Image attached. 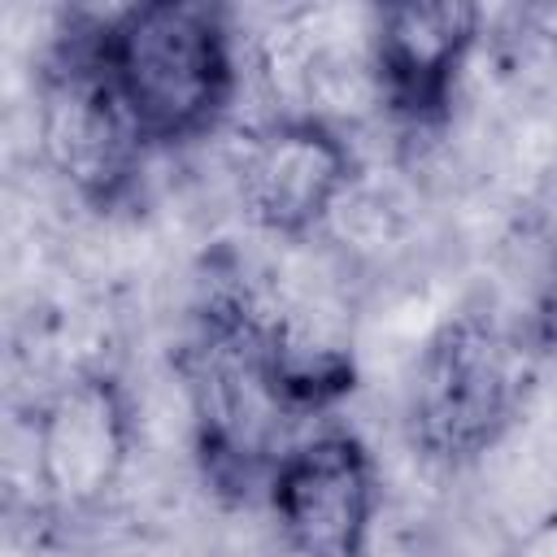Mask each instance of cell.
<instances>
[{
	"mask_svg": "<svg viewBox=\"0 0 557 557\" xmlns=\"http://www.w3.org/2000/svg\"><path fill=\"white\" fill-rule=\"evenodd\" d=\"M96 61L144 148L218 131L235 100V35L209 0H144L91 22Z\"/></svg>",
	"mask_w": 557,
	"mask_h": 557,
	"instance_id": "cell-1",
	"label": "cell"
},
{
	"mask_svg": "<svg viewBox=\"0 0 557 557\" xmlns=\"http://www.w3.org/2000/svg\"><path fill=\"white\" fill-rule=\"evenodd\" d=\"M183 374L205 474L222 492L248 496L292 448L283 444V426L296 422L270 361L265 313L244 296L209 300Z\"/></svg>",
	"mask_w": 557,
	"mask_h": 557,
	"instance_id": "cell-2",
	"label": "cell"
},
{
	"mask_svg": "<svg viewBox=\"0 0 557 557\" xmlns=\"http://www.w3.org/2000/svg\"><path fill=\"white\" fill-rule=\"evenodd\" d=\"M527 357L487 313H453L418 352L409 387L413 448L440 466H466L492 453L522 413Z\"/></svg>",
	"mask_w": 557,
	"mask_h": 557,
	"instance_id": "cell-3",
	"label": "cell"
},
{
	"mask_svg": "<svg viewBox=\"0 0 557 557\" xmlns=\"http://www.w3.org/2000/svg\"><path fill=\"white\" fill-rule=\"evenodd\" d=\"M39 152L52 174L96 209H113L139 174L148 148L96 61L91 26L61 39L44 61Z\"/></svg>",
	"mask_w": 557,
	"mask_h": 557,
	"instance_id": "cell-4",
	"label": "cell"
},
{
	"mask_svg": "<svg viewBox=\"0 0 557 557\" xmlns=\"http://www.w3.org/2000/svg\"><path fill=\"white\" fill-rule=\"evenodd\" d=\"M265 505L296 557H366L379 513L374 457L352 431H318L278 457Z\"/></svg>",
	"mask_w": 557,
	"mask_h": 557,
	"instance_id": "cell-5",
	"label": "cell"
},
{
	"mask_svg": "<svg viewBox=\"0 0 557 557\" xmlns=\"http://www.w3.org/2000/svg\"><path fill=\"white\" fill-rule=\"evenodd\" d=\"M357 183V152L322 113H283L265 122L239 161L244 213L274 239H309Z\"/></svg>",
	"mask_w": 557,
	"mask_h": 557,
	"instance_id": "cell-6",
	"label": "cell"
},
{
	"mask_svg": "<svg viewBox=\"0 0 557 557\" xmlns=\"http://www.w3.org/2000/svg\"><path fill=\"white\" fill-rule=\"evenodd\" d=\"M479 26L483 9L466 0H405L374 9L366 35L374 100L400 126H440L479 44Z\"/></svg>",
	"mask_w": 557,
	"mask_h": 557,
	"instance_id": "cell-7",
	"label": "cell"
},
{
	"mask_svg": "<svg viewBox=\"0 0 557 557\" xmlns=\"http://www.w3.org/2000/svg\"><path fill=\"white\" fill-rule=\"evenodd\" d=\"M131 444L135 413L122 379L83 370L35 418V483L57 509H91L117 487Z\"/></svg>",
	"mask_w": 557,
	"mask_h": 557,
	"instance_id": "cell-8",
	"label": "cell"
},
{
	"mask_svg": "<svg viewBox=\"0 0 557 557\" xmlns=\"http://www.w3.org/2000/svg\"><path fill=\"white\" fill-rule=\"evenodd\" d=\"M535 331H540L544 344L557 348V235H553V252H548V278H544V292H540Z\"/></svg>",
	"mask_w": 557,
	"mask_h": 557,
	"instance_id": "cell-9",
	"label": "cell"
}]
</instances>
